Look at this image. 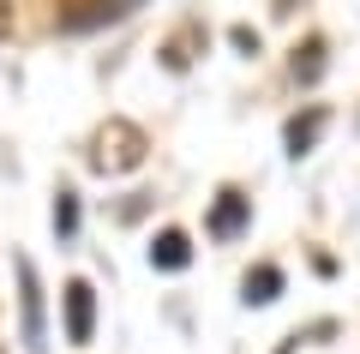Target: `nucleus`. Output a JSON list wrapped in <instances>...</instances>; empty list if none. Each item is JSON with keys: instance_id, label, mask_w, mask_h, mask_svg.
Instances as JSON below:
<instances>
[{"instance_id": "nucleus-1", "label": "nucleus", "mask_w": 360, "mask_h": 354, "mask_svg": "<svg viewBox=\"0 0 360 354\" xmlns=\"http://www.w3.org/2000/svg\"><path fill=\"white\" fill-rule=\"evenodd\" d=\"M139 163H144V132L132 127V120L103 127V139H96V168H103V175H120V168H139Z\"/></svg>"}, {"instance_id": "nucleus-2", "label": "nucleus", "mask_w": 360, "mask_h": 354, "mask_svg": "<svg viewBox=\"0 0 360 354\" xmlns=\"http://www.w3.org/2000/svg\"><path fill=\"white\" fill-rule=\"evenodd\" d=\"M90 318H96L90 282H72V289H66V336H72V342H90Z\"/></svg>"}, {"instance_id": "nucleus-3", "label": "nucleus", "mask_w": 360, "mask_h": 354, "mask_svg": "<svg viewBox=\"0 0 360 354\" xmlns=\"http://www.w3.org/2000/svg\"><path fill=\"white\" fill-rule=\"evenodd\" d=\"M162 265H186V241H180V234H162Z\"/></svg>"}, {"instance_id": "nucleus-4", "label": "nucleus", "mask_w": 360, "mask_h": 354, "mask_svg": "<svg viewBox=\"0 0 360 354\" xmlns=\"http://www.w3.org/2000/svg\"><path fill=\"white\" fill-rule=\"evenodd\" d=\"M13 25H18V6H13V0H0V42L13 37Z\"/></svg>"}, {"instance_id": "nucleus-5", "label": "nucleus", "mask_w": 360, "mask_h": 354, "mask_svg": "<svg viewBox=\"0 0 360 354\" xmlns=\"http://www.w3.org/2000/svg\"><path fill=\"white\" fill-rule=\"evenodd\" d=\"M0 354H6V348H0Z\"/></svg>"}]
</instances>
